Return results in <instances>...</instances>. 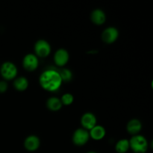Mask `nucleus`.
<instances>
[{
	"mask_svg": "<svg viewBox=\"0 0 153 153\" xmlns=\"http://www.w3.org/2000/svg\"><path fill=\"white\" fill-rule=\"evenodd\" d=\"M28 86V82L25 77L17 78L14 81V87L18 91H25Z\"/></svg>",
	"mask_w": 153,
	"mask_h": 153,
	"instance_id": "2eb2a0df",
	"label": "nucleus"
},
{
	"mask_svg": "<svg viewBox=\"0 0 153 153\" xmlns=\"http://www.w3.org/2000/svg\"><path fill=\"white\" fill-rule=\"evenodd\" d=\"M59 75L61 76L62 81H65V82H68L72 79V73L70 70H67V69H62L59 71Z\"/></svg>",
	"mask_w": 153,
	"mask_h": 153,
	"instance_id": "f3484780",
	"label": "nucleus"
},
{
	"mask_svg": "<svg viewBox=\"0 0 153 153\" xmlns=\"http://www.w3.org/2000/svg\"><path fill=\"white\" fill-rule=\"evenodd\" d=\"M91 19L97 25H102L105 21V14L102 10L97 9L91 13Z\"/></svg>",
	"mask_w": 153,
	"mask_h": 153,
	"instance_id": "9b49d317",
	"label": "nucleus"
},
{
	"mask_svg": "<svg viewBox=\"0 0 153 153\" xmlns=\"http://www.w3.org/2000/svg\"><path fill=\"white\" fill-rule=\"evenodd\" d=\"M24 144L27 150L35 151L40 146V140L37 136L31 135L25 139Z\"/></svg>",
	"mask_w": 153,
	"mask_h": 153,
	"instance_id": "9d476101",
	"label": "nucleus"
},
{
	"mask_svg": "<svg viewBox=\"0 0 153 153\" xmlns=\"http://www.w3.org/2000/svg\"><path fill=\"white\" fill-rule=\"evenodd\" d=\"M17 73L16 66L11 62H5L1 67V74L5 79H13Z\"/></svg>",
	"mask_w": 153,
	"mask_h": 153,
	"instance_id": "7ed1b4c3",
	"label": "nucleus"
},
{
	"mask_svg": "<svg viewBox=\"0 0 153 153\" xmlns=\"http://www.w3.org/2000/svg\"><path fill=\"white\" fill-rule=\"evenodd\" d=\"M62 106V103L61 101L58 98H55V97H52V98H49L47 101V107L48 108L50 109V110L54 111H58Z\"/></svg>",
	"mask_w": 153,
	"mask_h": 153,
	"instance_id": "4468645a",
	"label": "nucleus"
},
{
	"mask_svg": "<svg viewBox=\"0 0 153 153\" xmlns=\"http://www.w3.org/2000/svg\"><path fill=\"white\" fill-rule=\"evenodd\" d=\"M55 64L58 66H64L67 63L69 60V54L67 50L64 49H60L55 54Z\"/></svg>",
	"mask_w": 153,
	"mask_h": 153,
	"instance_id": "6e6552de",
	"label": "nucleus"
},
{
	"mask_svg": "<svg viewBox=\"0 0 153 153\" xmlns=\"http://www.w3.org/2000/svg\"><path fill=\"white\" fill-rule=\"evenodd\" d=\"M36 53L40 57H46L51 52L50 45L46 40H40L36 43L34 46Z\"/></svg>",
	"mask_w": 153,
	"mask_h": 153,
	"instance_id": "39448f33",
	"label": "nucleus"
},
{
	"mask_svg": "<svg viewBox=\"0 0 153 153\" xmlns=\"http://www.w3.org/2000/svg\"><path fill=\"white\" fill-rule=\"evenodd\" d=\"M129 148V141L128 140H120L117 142L116 145V150L119 153H125L128 151Z\"/></svg>",
	"mask_w": 153,
	"mask_h": 153,
	"instance_id": "dca6fc26",
	"label": "nucleus"
},
{
	"mask_svg": "<svg viewBox=\"0 0 153 153\" xmlns=\"http://www.w3.org/2000/svg\"><path fill=\"white\" fill-rule=\"evenodd\" d=\"M105 134V130L101 126H95L91 129V136L94 140H101Z\"/></svg>",
	"mask_w": 153,
	"mask_h": 153,
	"instance_id": "f8f14e48",
	"label": "nucleus"
},
{
	"mask_svg": "<svg viewBox=\"0 0 153 153\" xmlns=\"http://www.w3.org/2000/svg\"><path fill=\"white\" fill-rule=\"evenodd\" d=\"M7 88V85L5 82H0V93H4Z\"/></svg>",
	"mask_w": 153,
	"mask_h": 153,
	"instance_id": "6ab92c4d",
	"label": "nucleus"
},
{
	"mask_svg": "<svg viewBox=\"0 0 153 153\" xmlns=\"http://www.w3.org/2000/svg\"><path fill=\"white\" fill-rule=\"evenodd\" d=\"M88 153H96V152H88Z\"/></svg>",
	"mask_w": 153,
	"mask_h": 153,
	"instance_id": "aec40b11",
	"label": "nucleus"
},
{
	"mask_svg": "<svg viewBox=\"0 0 153 153\" xmlns=\"http://www.w3.org/2000/svg\"><path fill=\"white\" fill-rule=\"evenodd\" d=\"M38 66L37 58L33 54H28L23 59V67L28 71H33Z\"/></svg>",
	"mask_w": 153,
	"mask_h": 153,
	"instance_id": "423d86ee",
	"label": "nucleus"
},
{
	"mask_svg": "<svg viewBox=\"0 0 153 153\" xmlns=\"http://www.w3.org/2000/svg\"><path fill=\"white\" fill-rule=\"evenodd\" d=\"M142 128L141 123L138 120H131L127 125V130L131 134H137L140 131Z\"/></svg>",
	"mask_w": 153,
	"mask_h": 153,
	"instance_id": "ddd939ff",
	"label": "nucleus"
},
{
	"mask_svg": "<svg viewBox=\"0 0 153 153\" xmlns=\"http://www.w3.org/2000/svg\"><path fill=\"white\" fill-rule=\"evenodd\" d=\"M118 30L114 27H109L106 28L102 33V40L107 43H111L114 42L118 37Z\"/></svg>",
	"mask_w": 153,
	"mask_h": 153,
	"instance_id": "0eeeda50",
	"label": "nucleus"
},
{
	"mask_svg": "<svg viewBox=\"0 0 153 153\" xmlns=\"http://www.w3.org/2000/svg\"><path fill=\"white\" fill-rule=\"evenodd\" d=\"M97 123L96 117L91 113H86L82 116V124L87 129H92Z\"/></svg>",
	"mask_w": 153,
	"mask_h": 153,
	"instance_id": "1a4fd4ad",
	"label": "nucleus"
},
{
	"mask_svg": "<svg viewBox=\"0 0 153 153\" xmlns=\"http://www.w3.org/2000/svg\"><path fill=\"white\" fill-rule=\"evenodd\" d=\"M61 103L66 105H70L73 102V97L72 94H66L61 98Z\"/></svg>",
	"mask_w": 153,
	"mask_h": 153,
	"instance_id": "a211bd4d",
	"label": "nucleus"
},
{
	"mask_svg": "<svg viewBox=\"0 0 153 153\" xmlns=\"http://www.w3.org/2000/svg\"><path fill=\"white\" fill-rule=\"evenodd\" d=\"M62 82L58 72L49 70L43 72L40 77V83L42 88L49 91H55L60 88Z\"/></svg>",
	"mask_w": 153,
	"mask_h": 153,
	"instance_id": "f257e3e1",
	"label": "nucleus"
},
{
	"mask_svg": "<svg viewBox=\"0 0 153 153\" xmlns=\"http://www.w3.org/2000/svg\"><path fill=\"white\" fill-rule=\"evenodd\" d=\"M88 139H89V134L86 130L83 128H79L73 134V142L78 146L85 145L88 142Z\"/></svg>",
	"mask_w": 153,
	"mask_h": 153,
	"instance_id": "20e7f679",
	"label": "nucleus"
},
{
	"mask_svg": "<svg viewBox=\"0 0 153 153\" xmlns=\"http://www.w3.org/2000/svg\"><path fill=\"white\" fill-rule=\"evenodd\" d=\"M129 146L135 153H145L147 150L148 143L144 137L137 135L130 140Z\"/></svg>",
	"mask_w": 153,
	"mask_h": 153,
	"instance_id": "f03ea898",
	"label": "nucleus"
}]
</instances>
